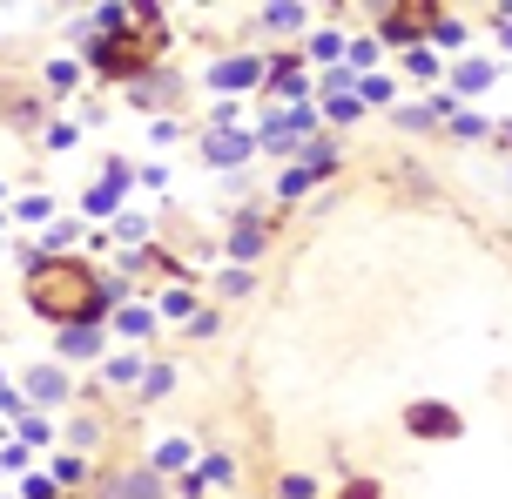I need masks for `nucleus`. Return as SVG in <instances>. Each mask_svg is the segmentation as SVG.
Returning a JSON list of instances; mask_svg holds the SVG:
<instances>
[{"instance_id":"f257e3e1","label":"nucleus","mask_w":512,"mask_h":499,"mask_svg":"<svg viewBox=\"0 0 512 499\" xmlns=\"http://www.w3.org/2000/svg\"><path fill=\"white\" fill-rule=\"evenodd\" d=\"M122 297H128V284H102V277L75 257H34V270H27V304L48 317V324H68V331L95 324V317H102L108 304H122Z\"/></svg>"},{"instance_id":"f03ea898","label":"nucleus","mask_w":512,"mask_h":499,"mask_svg":"<svg viewBox=\"0 0 512 499\" xmlns=\"http://www.w3.org/2000/svg\"><path fill=\"white\" fill-rule=\"evenodd\" d=\"M250 149H256V142H250L243 129H236V122H216V129L203 135V156L216 162V169H236V162L250 156Z\"/></svg>"},{"instance_id":"7ed1b4c3","label":"nucleus","mask_w":512,"mask_h":499,"mask_svg":"<svg viewBox=\"0 0 512 499\" xmlns=\"http://www.w3.org/2000/svg\"><path fill=\"white\" fill-rule=\"evenodd\" d=\"M405 425L418 439H459V412H445V405H411Z\"/></svg>"},{"instance_id":"20e7f679","label":"nucleus","mask_w":512,"mask_h":499,"mask_svg":"<svg viewBox=\"0 0 512 499\" xmlns=\"http://www.w3.org/2000/svg\"><path fill=\"white\" fill-rule=\"evenodd\" d=\"M250 81H263V61H250V54H230L209 68V88H250Z\"/></svg>"},{"instance_id":"39448f33","label":"nucleus","mask_w":512,"mask_h":499,"mask_svg":"<svg viewBox=\"0 0 512 499\" xmlns=\"http://www.w3.org/2000/svg\"><path fill=\"white\" fill-rule=\"evenodd\" d=\"M27 398H34V405H61V398H68V371L34 365L27 371Z\"/></svg>"},{"instance_id":"423d86ee","label":"nucleus","mask_w":512,"mask_h":499,"mask_svg":"<svg viewBox=\"0 0 512 499\" xmlns=\"http://www.w3.org/2000/svg\"><path fill=\"white\" fill-rule=\"evenodd\" d=\"M122 189H128V169H122V162H108V183H95V189H88V210H95V216H108L115 203H122Z\"/></svg>"},{"instance_id":"0eeeda50","label":"nucleus","mask_w":512,"mask_h":499,"mask_svg":"<svg viewBox=\"0 0 512 499\" xmlns=\"http://www.w3.org/2000/svg\"><path fill=\"white\" fill-rule=\"evenodd\" d=\"M263 243H270V230H263V216H243V223H236V237H230V257H243V263H250L256 250H263Z\"/></svg>"},{"instance_id":"6e6552de","label":"nucleus","mask_w":512,"mask_h":499,"mask_svg":"<svg viewBox=\"0 0 512 499\" xmlns=\"http://www.w3.org/2000/svg\"><path fill=\"white\" fill-rule=\"evenodd\" d=\"M492 75H499V68H492V61H479V54H472V61H459V95H479V88H492Z\"/></svg>"},{"instance_id":"1a4fd4ad","label":"nucleus","mask_w":512,"mask_h":499,"mask_svg":"<svg viewBox=\"0 0 512 499\" xmlns=\"http://www.w3.org/2000/svg\"><path fill=\"white\" fill-rule=\"evenodd\" d=\"M304 21H310V7H290V0H283V7H263V27H270V34H297Z\"/></svg>"},{"instance_id":"9d476101","label":"nucleus","mask_w":512,"mask_h":499,"mask_svg":"<svg viewBox=\"0 0 512 499\" xmlns=\"http://www.w3.org/2000/svg\"><path fill=\"white\" fill-rule=\"evenodd\" d=\"M61 351H68V358H95V351H102V338H95V324H81V331H68V338H61Z\"/></svg>"},{"instance_id":"9b49d317","label":"nucleus","mask_w":512,"mask_h":499,"mask_svg":"<svg viewBox=\"0 0 512 499\" xmlns=\"http://www.w3.org/2000/svg\"><path fill=\"white\" fill-rule=\"evenodd\" d=\"M452 135H465V142H486L492 122H486V115H472V108H459V115H452Z\"/></svg>"},{"instance_id":"f8f14e48","label":"nucleus","mask_w":512,"mask_h":499,"mask_svg":"<svg viewBox=\"0 0 512 499\" xmlns=\"http://www.w3.org/2000/svg\"><path fill=\"white\" fill-rule=\"evenodd\" d=\"M162 317H196V290H189V284L162 290Z\"/></svg>"},{"instance_id":"ddd939ff","label":"nucleus","mask_w":512,"mask_h":499,"mask_svg":"<svg viewBox=\"0 0 512 499\" xmlns=\"http://www.w3.org/2000/svg\"><path fill=\"white\" fill-rule=\"evenodd\" d=\"M196 479H203V486H209V479H216V486H230V479H236V466L223 459V452H209L203 466H196Z\"/></svg>"},{"instance_id":"4468645a","label":"nucleus","mask_w":512,"mask_h":499,"mask_svg":"<svg viewBox=\"0 0 512 499\" xmlns=\"http://www.w3.org/2000/svg\"><path fill=\"white\" fill-rule=\"evenodd\" d=\"M155 466H162V473H169V466H189V439H162V446H155Z\"/></svg>"},{"instance_id":"2eb2a0df","label":"nucleus","mask_w":512,"mask_h":499,"mask_svg":"<svg viewBox=\"0 0 512 499\" xmlns=\"http://www.w3.org/2000/svg\"><path fill=\"white\" fill-rule=\"evenodd\" d=\"M310 54H317V61H337V54H344V34H337V27L310 34Z\"/></svg>"},{"instance_id":"dca6fc26","label":"nucleus","mask_w":512,"mask_h":499,"mask_svg":"<svg viewBox=\"0 0 512 499\" xmlns=\"http://www.w3.org/2000/svg\"><path fill=\"white\" fill-rule=\"evenodd\" d=\"M169 385H176V371H169V365L142 371V398H169Z\"/></svg>"},{"instance_id":"f3484780","label":"nucleus","mask_w":512,"mask_h":499,"mask_svg":"<svg viewBox=\"0 0 512 499\" xmlns=\"http://www.w3.org/2000/svg\"><path fill=\"white\" fill-rule=\"evenodd\" d=\"M310 183H317V176H310L304 162H297V169H283V183H277V196H304Z\"/></svg>"},{"instance_id":"a211bd4d","label":"nucleus","mask_w":512,"mask_h":499,"mask_svg":"<svg viewBox=\"0 0 512 499\" xmlns=\"http://www.w3.org/2000/svg\"><path fill=\"white\" fill-rule=\"evenodd\" d=\"M256 277L250 270H243V263H236V270H223V277H216V290H223V297H243V290H250Z\"/></svg>"},{"instance_id":"6ab92c4d","label":"nucleus","mask_w":512,"mask_h":499,"mask_svg":"<svg viewBox=\"0 0 512 499\" xmlns=\"http://www.w3.org/2000/svg\"><path fill=\"white\" fill-rule=\"evenodd\" d=\"M405 68H411L418 81H432V75H438V54H432V48H411V54H405Z\"/></svg>"},{"instance_id":"aec40b11","label":"nucleus","mask_w":512,"mask_h":499,"mask_svg":"<svg viewBox=\"0 0 512 499\" xmlns=\"http://www.w3.org/2000/svg\"><path fill=\"white\" fill-rule=\"evenodd\" d=\"M283 499H317V479H304V473H283V486H277Z\"/></svg>"},{"instance_id":"412c9836","label":"nucleus","mask_w":512,"mask_h":499,"mask_svg":"<svg viewBox=\"0 0 512 499\" xmlns=\"http://www.w3.org/2000/svg\"><path fill=\"white\" fill-rule=\"evenodd\" d=\"M149 331H155L149 311H122V338H149Z\"/></svg>"},{"instance_id":"4be33fe9","label":"nucleus","mask_w":512,"mask_h":499,"mask_svg":"<svg viewBox=\"0 0 512 499\" xmlns=\"http://www.w3.org/2000/svg\"><path fill=\"white\" fill-rule=\"evenodd\" d=\"M358 95H364V102H391V81H384V75H364Z\"/></svg>"},{"instance_id":"5701e85b","label":"nucleus","mask_w":512,"mask_h":499,"mask_svg":"<svg viewBox=\"0 0 512 499\" xmlns=\"http://www.w3.org/2000/svg\"><path fill=\"white\" fill-rule=\"evenodd\" d=\"M135 378H142L135 358H115V365H108V385H135Z\"/></svg>"},{"instance_id":"b1692460","label":"nucleus","mask_w":512,"mask_h":499,"mask_svg":"<svg viewBox=\"0 0 512 499\" xmlns=\"http://www.w3.org/2000/svg\"><path fill=\"white\" fill-rule=\"evenodd\" d=\"M115 237H122V243H142V237H149V223H142V216H122V223H115Z\"/></svg>"},{"instance_id":"393cba45","label":"nucleus","mask_w":512,"mask_h":499,"mask_svg":"<svg viewBox=\"0 0 512 499\" xmlns=\"http://www.w3.org/2000/svg\"><path fill=\"white\" fill-rule=\"evenodd\" d=\"M358 108H364V102H351V95H337V102L324 108V115H331V122H358Z\"/></svg>"},{"instance_id":"a878e982","label":"nucleus","mask_w":512,"mask_h":499,"mask_svg":"<svg viewBox=\"0 0 512 499\" xmlns=\"http://www.w3.org/2000/svg\"><path fill=\"white\" fill-rule=\"evenodd\" d=\"M48 88H75V61H54V68H48Z\"/></svg>"},{"instance_id":"bb28decb","label":"nucleus","mask_w":512,"mask_h":499,"mask_svg":"<svg viewBox=\"0 0 512 499\" xmlns=\"http://www.w3.org/2000/svg\"><path fill=\"white\" fill-rule=\"evenodd\" d=\"M189 338H216V311H196V317H189Z\"/></svg>"},{"instance_id":"cd10ccee","label":"nucleus","mask_w":512,"mask_h":499,"mask_svg":"<svg viewBox=\"0 0 512 499\" xmlns=\"http://www.w3.org/2000/svg\"><path fill=\"white\" fill-rule=\"evenodd\" d=\"M337 499H384V493H378V486H371V479H351V486H344V493H337Z\"/></svg>"},{"instance_id":"c85d7f7f","label":"nucleus","mask_w":512,"mask_h":499,"mask_svg":"<svg viewBox=\"0 0 512 499\" xmlns=\"http://www.w3.org/2000/svg\"><path fill=\"white\" fill-rule=\"evenodd\" d=\"M27 499H54V479H27Z\"/></svg>"}]
</instances>
